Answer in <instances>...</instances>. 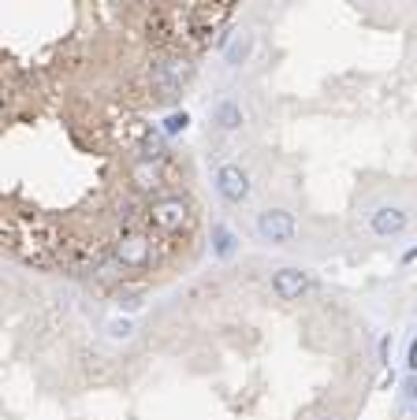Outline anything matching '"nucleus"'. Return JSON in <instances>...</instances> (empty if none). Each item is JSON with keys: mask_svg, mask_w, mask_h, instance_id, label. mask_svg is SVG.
Here are the masks:
<instances>
[{"mask_svg": "<svg viewBox=\"0 0 417 420\" xmlns=\"http://www.w3.org/2000/svg\"><path fill=\"white\" fill-rule=\"evenodd\" d=\"M190 79H194V63L187 56H168V60L153 63V71H149V82H153V90L160 97H175Z\"/></svg>", "mask_w": 417, "mask_h": 420, "instance_id": "f257e3e1", "label": "nucleus"}, {"mask_svg": "<svg viewBox=\"0 0 417 420\" xmlns=\"http://www.w3.org/2000/svg\"><path fill=\"white\" fill-rule=\"evenodd\" d=\"M145 216H149V223H153L157 231L175 234V231H183L190 223V201L187 197H157L153 204H149Z\"/></svg>", "mask_w": 417, "mask_h": 420, "instance_id": "f03ea898", "label": "nucleus"}, {"mask_svg": "<svg viewBox=\"0 0 417 420\" xmlns=\"http://www.w3.org/2000/svg\"><path fill=\"white\" fill-rule=\"evenodd\" d=\"M298 234V220L287 209H265L258 212V239L269 245H287Z\"/></svg>", "mask_w": 417, "mask_h": 420, "instance_id": "7ed1b4c3", "label": "nucleus"}, {"mask_svg": "<svg viewBox=\"0 0 417 420\" xmlns=\"http://www.w3.org/2000/svg\"><path fill=\"white\" fill-rule=\"evenodd\" d=\"M116 261L123 268H149L153 264V239L149 234H123L120 242H116Z\"/></svg>", "mask_w": 417, "mask_h": 420, "instance_id": "20e7f679", "label": "nucleus"}, {"mask_svg": "<svg viewBox=\"0 0 417 420\" xmlns=\"http://www.w3.org/2000/svg\"><path fill=\"white\" fill-rule=\"evenodd\" d=\"M217 190L228 204H242L250 197V175L239 168V164H220L217 171Z\"/></svg>", "mask_w": 417, "mask_h": 420, "instance_id": "39448f33", "label": "nucleus"}, {"mask_svg": "<svg viewBox=\"0 0 417 420\" xmlns=\"http://www.w3.org/2000/svg\"><path fill=\"white\" fill-rule=\"evenodd\" d=\"M406 227H410V216H406L402 209H395V204H380L369 216V231L377 234V239H395V234H402Z\"/></svg>", "mask_w": 417, "mask_h": 420, "instance_id": "423d86ee", "label": "nucleus"}, {"mask_svg": "<svg viewBox=\"0 0 417 420\" xmlns=\"http://www.w3.org/2000/svg\"><path fill=\"white\" fill-rule=\"evenodd\" d=\"M309 290V275L302 268H280V272L272 275V294L280 301H298Z\"/></svg>", "mask_w": 417, "mask_h": 420, "instance_id": "0eeeda50", "label": "nucleus"}, {"mask_svg": "<svg viewBox=\"0 0 417 420\" xmlns=\"http://www.w3.org/2000/svg\"><path fill=\"white\" fill-rule=\"evenodd\" d=\"M131 182H134V190H142V193H153L164 186V164L160 160H138V164L131 168Z\"/></svg>", "mask_w": 417, "mask_h": 420, "instance_id": "6e6552de", "label": "nucleus"}, {"mask_svg": "<svg viewBox=\"0 0 417 420\" xmlns=\"http://www.w3.org/2000/svg\"><path fill=\"white\" fill-rule=\"evenodd\" d=\"M212 123H217L220 131H239V127H242V108L235 101L212 104Z\"/></svg>", "mask_w": 417, "mask_h": 420, "instance_id": "1a4fd4ad", "label": "nucleus"}, {"mask_svg": "<svg viewBox=\"0 0 417 420\" xmlns=\"http://www.w3.org/2000/svg\"><path fill=\"white\" fill-rule=\"evenodd\" d=\"M395 409H399L406 420H417V375H406L402 380L399 398H395Z\"/></svg>", "mask_w": 417, "mask_h": 420, "instance_id": "9d476101", "label": "nucleus"}, {"mask_svg": "<svg viewBox=\"0 0 417 420\" xmlns=\"http://www.w3.org/2000/svg\"><path fill=\"white\" fill-rule=\"evenodd\" d=\"M250 52H253V38L250 34H235L231 45L223 49V63H228V67H242V63L250 60Z\"/></svg>", "mask_w": 417, "mask_h": 420, "instance_id": "9b49d317", "label": "nucleus"}, {"mask_svg": "<svg viewBox=\"0 0 417 420\" xmlns=\"http://www.w3.org/2000/svg\"><path fill=\"white\" fill-rule=\"evenodd\" d=\"M239 250V239H235V234L223 227V223H217V227H212V257H220V261H228V257Z\"/></svg>", "mask_w": 417, "mask_h": 420, "instance_id": "f8f14e48", "label": "nucleus"}, {"mask_svg": "<svg viewBox=\"0 0 417 420\" xmlns=\"http://www.w3.org/2000/svg\"><path fill=\"white\" fill-rule=\"evenodd\" d=\"M187 127H190V115H187V112H172V115L164 120V127H160V131L172 138V134H183Z\"/></svg>", "mask_w": 417, "mask_h": 420, "instance_id": "ddd939ff", "label": "nucleus"}, {"mask_svg": "<svg viewBox=\"0 0 417 420\" xmlns=\"http://www.w3.org/2000/svg\"><path fill=\"white\" fill-rule=\"evenodd\" d=\"M109 335L112 339H127V335H131V320H116V324H109Z\"/></svg>", "mask_w": 417, "mask_h": 420, "instance_id": "4468645a", "label": "nucleus"}, {"mask_svg": "<svg viewBox=\"0 0 417 420\" xmlns=\"http://www.w3.org/2000/svg\"><path fill=\"white\" fill-rule=\"evenodd\" d=\"M377 357H380V364H388V357H391V335H384V339H380Z\"/></svg>", "mask_w": 417, "mask_h": 420, "instance_id": "2eb2a0df", "label": "nucleus"}, {"mask_svg": "<svg viewBox=\"0 0 417 420\" xmlns=\"http://www.w3.org/2000/svg\"><path fill=\"white\" fill-rule=\"evenodd\" d=\"M406 364H410V375H417V335L410 342V353H406Z\"/></svg>", "mask_w": 417, "mask_h": 420, "instance_id": "dca6fc26", "label": "nucleus"}, {"mask_svg": "<svg viewBox=\"0 0 417 420\" xmlns=\"http://www.w3.org/2000/svg\"><path fill=\"white\" fill-rule=\"evenodd\" d=\"M410 261H417V245H410V250L402 253V264H410Z\"/></svg>", "mask_w": 417, "mask_h": 420, "instance_id": "f3484780", "label": "nucleus"}, {"mask_svg": "<svg viewBox=\"0 0 417 420\" xmlns=\"http://www.w3.org/2000/svg\"><path fill=\"white\" fill-rule=\"evenodd\" d=\"M324 420H339V417H324Z\"/></svg>", "mask_w": 417, "mask_h": 420, "instance_id": "a211bd4d", "label": "nucleus"}]
</instances>
